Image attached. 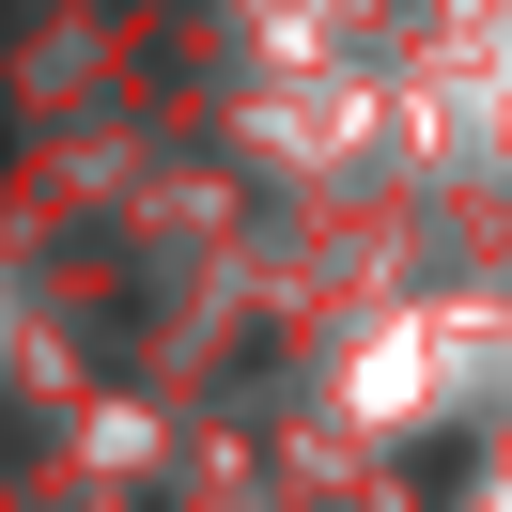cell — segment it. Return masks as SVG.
I'll return each instance as SVG.
<instances>
[{
	"label": "cell",
	"mask_w": 512,
	"mask_h": 512,
	"mask_svg": "<svg viewBox=\"0 0 512 512\" xmlns=\"http://www.w3.org/2000/svg\"><path fill=\"white\" fill-rule=\"evenodd\" d=\"M0 466H32V404H0Z\"/></svg>",
	"instance_id": "cell-1"
}]
</instances>
